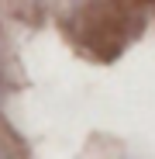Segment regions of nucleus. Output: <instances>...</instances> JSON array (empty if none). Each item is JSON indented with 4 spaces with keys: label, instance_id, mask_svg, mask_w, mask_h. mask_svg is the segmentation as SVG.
I'll list each match as a JSON object with an SVG mask.
<instances>
[]
</instances>
